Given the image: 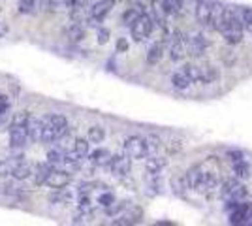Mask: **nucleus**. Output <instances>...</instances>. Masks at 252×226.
<instances>
[{
	"mask_svg": "<svg viewBox=\"0 0 252 226\" xmlns=\"http://www.w3.org/2000/svg\"><path fill=\"white\" fill-rule=\"evenodd\" d=\"M171 85L175 87V89H179V91H184V89H188L192 83V79L188 77V74L184 70H179V72H175L173 75H171Z\"/></svg>",
	"mask_w": 252,
	"mask_h": 226,
	"instance_id": "nucleus-19",
	"label": "nucleus"
},
{
	"mask_svg": "<svg viewBox=\"0 0 252 226\" xmlns=\"http://www.w3.org/2000/svg\"><path fill=\"white\" fill-rule=\"evenodd\" d=\"M0 98H2V95H0Z\"/></svg>",
	"mask_w": 252,
	"mask_h": 226,
	"instance_id": "nucleus-39",
	"label": "nucleus"
},
{
	"mask_svg": "<svg viewBox=\"0 0 252 226\" xmlns=\"http://www.w3.org/2000/svg\"><path fill=\"white\" fill-rule=\"evenodd\" d=\"M139 15V12H136V10H130V12L124 13V25H132L136 21V17Z\"/></svg>",
	"mask_w": 252,
	"mask_h": 226,
	"instance_id": "nucleus-34",
	"label": "nucleus"
},
{
	"mask_svg": "<svg viewBox=\"0 0 252 226\" xmlns=\"http://www.w3.org/2000/svg\"><path fill=\"white\" fill-rule=\"evenodd\" d=\"M251 219H252L251 202H231V213H229V223L231 225H245Z\"/></svg>",
	"mask_w": 252,
	"mask_h": 226,
	"instance_id": "nucleus-5",
	"label": "nucleus"
},
{
	"mask_svg": "<svg viewBox=\"0 0 252 226\" xmlns=\"http://www.w3.org/2000/svg\"><path fill=\"white\" fill-rule=\"evenodd\" d=\"M70 181H72L70 172H66L62 168H53L51 174H49V177L46 179V185L57 191V189H66L70 185Z\"/></svg>",
	"mask_w": 252,
	"mask_h": 226,
	"instance_id": "nucleus-8",
	"label": "nucleus"
},
{
	"mask_svg": "<svg viewBox=\"0 0 252 226\" xmlns=\"http://www.w3.org/2000/svg\"><path fill=\"white\" fill-rule=\"evenodd\" d=\"M109 40V30L108 28H100L98 30V44H108Z\"/></svg>",
	"mask_w": 252,
	"mask_h": 226,
	"instance_id": "nucleus-35",
	"label": "nucleus"
},
{
	"mask_svg": "<svg viewBox=\"0 0 252 226\" xmlns=\"http://www.w3.org/2000/svg\"><path fill=\"white\" fill-rule=\"evenodd\" d=\"M6 34H8V23L4 19H0V38H4Z\"/></svg>",
	"mask_w": 252,
	"mask_h": 226,
	"instance_id": "nucleus-36",
	"label": "nucleus"
},
{
	"mask_svg": "<svg viewBox=\"0 0 252 226\" xmlns=\"http://www.w3.org/2000/svg\"><path fill=\"white\" fill-rule=\"evenodd\" d=\"M183 2L184 0H162V8L166 13H177L183 8Z\"/></svg>",
	"mask_w": 252,
	"mask_h": 226,
	"instance_id": "nucleus-28",
	"label": "nucleus"
},
{
	"mask_svg": "<svg viewBox=\"0 0 252 226\" xmlns=\"http://www.w3.org/2000/svg\"><path fill=\"white\" fill-rule=\"evenodd\" d=\"M241 23H243V28L251 30L252 32V8H247L243 15H241Z\"/></svg>",
	"mask_w": 252,
	"mask_h": 226,
	"instance_id": "nucleus-31",
	"label": "nucleus"
},
{
	"mask_svg": "<svg viewBox=\"0 0 252 226\" xmlns=\"http://www.w3.org/2000/svg\"><path fill=\"white\" fill-rule=\"evenodd\" d=\"M64 149H60V147H57V149H51L47 153V162L51 164L53 168H60L62 166V160H64Z\"/></svg>",
	"mask_w": 252,
	"mask_h": 226,
	"instance_id": "nucleus-24",
	"label": "nucleus"
},
{
	"mask_svg": "<svg viewBox=\"0 0 252 226\" xmlns=\"http://www.w3.org/2000/svg\"><path fill=\"white\" fill-rule=\"evenodd\" d=\"M117 49H119V51H126V49H128L126 40H119V42H117Z\"/></svg>",
	"mask_w": 252,
	"mask_h": 226,
	"instance_id": "nucleus-37",
	"label": "nucleus"
},
{
	"mask_svg": "<svg viewBox=\"0 0 252 226\" xmlns=\"http://www.w3.org/2000/svg\"><path fill=\"white\" fill-rule=\"evenodd\" d=\"M109 160H111V153H109L108 149H96L91 155V162L96 164V166H108Z\"/></svg>",
	"mask_w": 252,
	"mask_h": 226,
	"instance_id": "nucleus-23",
	"label": "nucleus"
},
{
	"mask_svg": "<svg viewBox=\"0 0 252 226\" xmlns=\"http://www.w3.org/2000/svg\"><path fill=\"white\" fill-rule=\"evenodd\" d=\"M51 170H53V166H51L49 162H42V164H38L36 170L32 172V176H34V183H36V185H46V179L49 177Z\"/></svg>",
	"mask_w": 252,
	"mask_h": 226,
	"instance_id": "nucleus-20",
	"label": "nucleus"
},
{
	"mask_svg": "<svg viewBox=\"0 0 252 226\" xmlns=\"http://www.w3.org/2000/svg\"><path fill=\"white\" fill-rule=\"evenodd\" d=\"M66 32H68V38L73 40V42H79V40H83L85 38L83 26H81V23H75V21H72V25L66 28Z\"/></svg>",
	"mask_w": 252,
	"mask_h": 226,
	"instance_id": "nucleus-25",
	"label": "nucleus"
},
{
	"mask_svg": "<svg viewBox=\"0 0 252 226\" xmlns=\"http://www.w3.org/2000/svg\"><path fill=\"white\" fill-rule=\"evenodd\" d=\"M44 121L53 126V130H55V134H57V140H59L62 134H66V132H68V121H66L64 115H59V113H49V115L44 117Z\"/></svg>",
	"mask_w": 252,
	"mask_h": 226,
	"instance_id": "nucleus-13",
	"label": "nucleus"
},
{
	"mask_svg": "<svg viewBox=\"0 0 252 226\" xmlns=\"http://www.w3.org/2000/svg\"><path fill=\"white\" fill-rule=\"evenodd\" d=\"M111 8H113V0H98L96 4H92V6H91V10H89V17H91V21H92V23L102 21V19L111 12Z\"/></svg>",
	"mask_w": 252,
	"mask_h": 226,
	"instance_id": "nucleus-11",
	"label": "nucleus"
},
{
	"mask_svg": "<svg viewBox=\"0 0 252 226\" xmlns=\"http://www.w3.org/2000/svg\"><path fill=\"white\" fill-rule=\"evenodd\" d=\"M109 168H111V174L117 176V177H126L130 174V158L126 155H115L111 156L109 160Z\"/></svg>",
	"mask_w": 252,
	"mask_h": 226,
	"instance_id": "nucleus-9",
	"label": "nucleus"
},
{
	"mask_svg": "<svg viewBox=\"0 0 252 226\" xmlns=\"http://www.w3.org/2000/svg\"><path fill=\"white\" fill-rule=\"evenodd\" d=\"M205 49H207V42H205L204 36L194 34V36H190V38H188V51L192 53L194 57L204 55Z\"/></svg>",
	"mask_w": 252,
	"mask_h": 226,
	"instance_id": "nucleus-16",
	"label": "nucleus"
},
{
	"mask_svg": "<svg viewBox=\"0 0 252 226\" xmlns=\"http://www.w3.org/2000/svg\"><path fill=\"white\" fill-rule=\"evenodd\" d=\"M168 164V160L164 156H156V155H149L145 158V166H147V172L149 174H160Z\"/></svg>",
	"mask_w": 252,
	"mask_h": 226,
	"instance_id": "nucleus-17",
	"label": "nucleus"
},
{
	"mask_svg": "<svg viewBox=\"0 0 252 226\" xmlns=\"http://www.w3.org/2000/svg\"><path fill=\"white\" fill-rule=\"evenodd\" d=\"M220 32L228 44H239L243 40V23H241V17L235 10H231V8L226 10V19H224Z\"/></svg>",
	"mask_w": 252,
	"mask_h": 226,
	"instance_id": "nucleus-2",
	"label": "nucleus"
},
{
	"mask_svg": "<svg viewBox=\"0 0 252 226\" xmlns=\"http://www.w3.org/2000/svg\"><path fill=\"white\" fill-rule=\"evenodd\" d=\"M124 155L130 160H141L149 156V149H147V140L139 138V136H130L124 140Z\"/></svg>",
	"mask_w": 252,
	"mask_h": 226,
	"instance_id": "nucleus-3",
	"label": "nucleus"
},
{
	"mask_svg": "<svg viewBox=\"0 0 252 226\" xmlns=\"http://www.w3.org/2000/svg\"><path fill=\"white\" fill-rule=\"evenodd\" d=\"M42 2H44V6H53V4H57L60 0H42Z\"/></svg>",
	"mask_w": 252,
	"mask_h": 226,
	"instance_id": "nucleus-38",
	"label": "nucleus"
},
{
	"mask_svg": "<svg viewBox=\"0 0 252 226\" xmlns=\"http://www.w3.org/2000/svg\"><path fill=\"white\" fill-rule=\"evenodd\" d=\"M226 6L224 4H220V2H213V10H211V19H209V25L220 32V28H222V25H224V19H226Z\"/></svg>",
	"mask_w": 252,
	"mask_h": 226,
	"instance_id": "nucleus-14",
	"label": "nucleus"
},
{
	"mask_svg": "<svg viewBox=\"0 0 252 226\" xmlns=\"http://www.w3.org/2000/svg\"><path fill=\"white\" fill-rule=\"evenodd\" d=\"M231 166H233V174L237 176V179H249L251 177V166L247 164V160L241 156L237 160H231Z\"/></svg>",
	"mask_w": 252,
	"mask_h": 226,
	"instance_id": "nucleus-21",
	"label": "nucleus"
},
{
	"mask_svg": "<svg viewBox=\"0 0 252 226\" xmlns=\"http://www.w3.org/2000/svg\"><path fill=\"white\" fill-rule=\"evenodd\" d=\"M162 59V44H153L151 48H149V51H147V62L149 64H156L158 60Z\"/></svg>",
	"mask_w": 252,
	"mask_h": 226,
	"instance_id": "nucleus-26",
	"label": "nucleus"
},
{
	"mask_svg": "<svg viewBox=\"0 0 252 226\" xmlns=\"http://www.w3.org/2000/svg\"><path fill=\"white\" fill-rule=\"evenodd\" d=\"M220 194L226 202H237L241 196H245V187L241 185L237 179H228L222 183L220 187Z\"/></svg>",
	"mask_w": 252,
	"mask_h": 226,
	"instance_id": "nucleus-6",
	"label": "nucleus"
},
{
	"mask_svg": "<svg viewBox=\"0 0 252 226\" xmlns=\"http://www.w3.org/2000/svg\"><path fill=\"white\" fill-rule=\"evenodd\" d=\"M186 181V187L192 189V191L200 192V194H209L215 189H218V177H216L213 172H205L202 166H196L192 170L186 172L184 176Z\"/></svg>",
	"mask_w": 252,
	"mask_h": 226,
	"instance_id": "nucleus-1",
	"label": "nucleus"
},
{
	"mask_svg": "<svg viewBox=\"0 0 252 226\" xmlns=\"http://www.w3.org/2000/svg\"><path fill=\"white\" fill-rule=\"evenodd\" d=\"M73 151L77 153L79 156H87L89 155V149H91V143L87 142V140H73Z\"/></svg>",
	"mask_w": 252,
	"mask_h": 226,
	"instance_id": "nucleus-29",
	"label": "nucleus"
},
{
	"mask_svg": "<svg viewBox=\"0 0 252 226\" xmlns=\"http://www.w3.org/2000/svg\"><path fill=\"white\" fill-rule=\"evenodd\" d=\"M115 202V196L111 194V192H104V194H100V198H98V203L102 205V207H108L111 203Z\"/></svg>",
	"mask_w": 252,
	"mask_h": 226,
	"instance_id": "nucleus-32",
	"label": "nucleus"
},
{
	"mask_svg": "<svg viewBox=\"0 0 252 226\" xmlns=\"http://www.w3.org/2000/svg\"><path fill=\"white\" fill-rule=\"evenodd\" d=\"M26 142H28L26 125H12L10 126V147L19 149V147H24Z\"/></svg>",
	"mask_w": 252,
	"mask_h": 226,
	"instance_id": "nucleus-10",
	"label": "nucleus"
},
{
	"mask_svg": "<svg viewBox=\"0 0 252 226\" xmlns=\"http://www.w3.org/2000/svg\"><path fill=\"white\" fill-rule=\"evenodd\" d=\"M32 172H34V166L28 164V162H24V160H21V162L17 164V168L13 170L12 177H15L17 181H24V179H28L32 176Z\"/></svg>",
	"mask_w": 252,
	"mask_h": 226,
	"instance_id": "nucleus-22",
	"label": "nucleus"
},
{
	"mask_svg": "<svg viewBox=\"0 0 252 226\" xmlns=\"http://www.w3.org/2000/svg\"><path fill=\"white\" fill-rule=\"evenodd\" d=\"M38 8V0H19V13H32Z\"/></svg>",
	"mask_w": 252,
	"mask_h": 226,
	"instance_id": "nucleus-30",
	"label": "nucleus"
},
{
	"mask_svg": "<svg viewBox=\"0 0 252 226\" xmlns=\"http://www.w3.org/2000/svg\"><path fill=\"white\" fill-rule=\"evenodd\" d=\"M130 30H132V38L136 42H145L153 32V19L145 13H139L136 17V21L130 25Z\"/></svg>",
	"mask_w": 252,
	"mask_h": 226,
	"instance_id": "nucleus-4",
	"label": "nucleus"
},
{
	"mask_svg": "<svg viewBox=\"0 0 252 226\" xmlns=\"http://www.w3.org/2000/svg\"><path fill=\"white\" fill-rule=\"evenodd\" d=\"M21 160H23V156H12V158L0 160V177H10Z\"/></svg>",
	"mask_w": 252,
	"mask_h": 226,
	"instance_id": "nucleus-18",
	"label": "nucleus"
},
{
	"mask_svg": "<svg viewBox=\"0 0 252 226\" xmlns=\"http://www.w3.org/2000/svg\"><path fill=\"white\" fill-rule=\"evenodd\" d=\"M30 117V113L28 111H17L15 113V117H13L12 125H26V121Z\"/></svg>",
	"mask_w": 252,
	"mask_h": 226,
	"instance_id": "nucleus-33",
	"label": "nucleus"
},
{
	"mask_svg": "<svg viewBox=\"0 0 252 226\" xmlns=\"http://www.w3.org/2000/svg\"><path fill=\"white\" fill-rule=\"evenodd\" d=\"M184 51H186V46H184V38L181 34L179 30H173L168 38V53L171 60H181L184 57Z\"/></svg>",
	"mask_w": 252,
	"mask_h": 226,
	"instance_id": "nucleus-7",
	"label": "nucleus"
},
{
	"mask_svg": "<svg viewBox=\"0 0 252 226\" xmlns=\"http://www.w3.org/2000/svg\"><path fill=\"white\" fill-rule=\"evenodd\" d=\"M42 130H44V121L30 115L28 121H26L28 140H32V142H42Z\"/></svg>",
	"mask_w": 252,
	"mask_h": 226,
	"instance_id": "nucleus-15",
	"label": "nucleus"
},
{
	"mask_svg": "<svg viewBox=\"0 0 252 226\" xmlns=\"http://www.w3.org/2000/svg\"><path fill=\"white\" fill-rule=\"evenodd\" d=\"M106 140V132L102 126H91L89 128V142L91 143H102Z\"/></svg>",
	"mask_w": 252,
	"mask_h": 226,
	"instance_id": "nucleus-27",
	"label": "nucleus"
},
{
	"mask_svg": "<svg viewBox=\"0 0 252 226\" xmlns=\"http://www.w3.org/2000/svg\"><path fill=\"white\" fill-rule=\"evenodd\" d=\"M213 2H215V0H198V2H196V19H198V23L202 25V26H207V25H209Z\"/></svg>",
	"mask_w": 252,
	"mask_h": 226,
	"instance_id": "nucleus-12",
	"label": "nucleus"
}]
</instances>
